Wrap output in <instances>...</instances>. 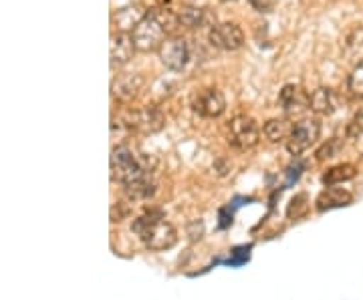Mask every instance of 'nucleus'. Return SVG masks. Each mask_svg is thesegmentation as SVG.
<instances>
[{
  "mask_svg": "<svg viewBox=\"0 0 363 300\" xmlns=\"http://www.w3.org/2000/svg\"><path fill=\"white\" fill-rule=\"evenodd\" d=\"M131 230L140 236L145 248L154 250V252L169 250L178 242L176 228L166 220V216L160 209H150L140 218H135Z\"/></svg>",
  "mask_w": 363,
  "mask_h": 300,
  "instance_id": "obj_1",
  "label": "nucleus"
},
{
  "mask_svg": "<svg viewBox=\"0 0 363 300\" xmlns=\"http://www.w3.org/2000/svg\"><path fill=\"white\" fill-rule=\"evenodd\" d=\"M111 180L119 182L125 188H131L135 183L143 182L152 178V171L143 166L142 161L135 157L128 145H117L111 149Z\"/></svg>",
  "mask_w": 363,
  "mask_h": 300,
  "instance_id": "obj_2",
  "label": "nucleus"
},
{
  "mask_svg": "<svg viewBox=\"0 0 363 300\" xmlns=\"http://www.w3.org/2000/svg\"><path fill=\"white\" fill-rule=\"evenodd\" d=\"M166 28L160 23V18L156 16L154 11H150L147 16L143 18L140 25L135 26V30L131 33L133 42H135V49L143 52L157 51L162 47V42L166 40Z\"/></svg>",
  "mask_w": 363,
  "mask_h": 300,
  "instance_id": "obj_3",
  "label": "nucleus"
},
{
  "mask_svg": "<svg viewBox=\"0 0 363 300\" xmlns=\"http://www.w3.org/2000/svg\"><path fill=\"white\" fill-rule=\"evenodd\" d=\"M260 142V129L257 125V121L248 115H234L228 123V144L240 149V151H247L257 147Z\"/></svg>",
  "mask_w": 363,
  "mask_h": 300,
  "instance_id": "obj_4",
  "label": "nucleus"
},
{
  "mask_svg": "<svg viewBox=\"0 0 363 300\" xmlns=\"http://www.w3.org/2000/svg\"><path fill=\"white\" fill-rule=\"evenodd\" d=\"M319 133H321V125L317 119H301L291 129V135L286 139V151L295 157L305 154L319 139Z\"/></svg>",
  "mask_w": 363,
  "mask_h": 300,
  "instance_id": "obj_5",
  "label": "nucleus"
},
{
  "mask_svg": "<svg viewBox=\"0 0 363 300\" xmlns=\"http://www.w3.org/2000/svg\"><path fill=\"white\" fill-rule=\"evenodd\" d=\"M160 61L168 67L169 71H182L190 61V49L188 42L182 37H168L157 49Z\"/></svg>",
  "mask_w": 363,
  "mask_h": 300,
  "instance_id": "obj_6",
  "label": "nucleus"
},
{
  "mask_svg": "<svg viewBox=\"0 0 363 300\" xmlns=\"http://www.w3.org/2000/svg\"><path fill=\"white\" fill-rule=\"evenodd\" d=\"M208 39L216 49L238 51L245 45V33L236 23H220V25H214L210 28Z\"/></svg>",
  "mask_w": 363,
  "mask_h": 300,
  "instance_id": "obj_7",
  "label": "nucleus"
},
{
  "mask_svg": "<svg viewBox=\"0 0 363 300\" xmlns=\"http://www.w3.org/2000/svg\"><path fill=\"white\" fill-rule=\"evenodd\" d=\"M194 111L198 115L208 119L220 117L222 113L226 111V99H224L220 89L210 87V89L198 93L194 99Z\"/></svg>",
  "mask_w": 363,
  "mask_h": 300,
  "instance_id": "obj_8",
  "label": "nucleus"
},
{
  "mask_svg": "<svg viewBox=\"0 0 363 300\" xmlns=\"http://www.w3.org/2000/svg\"><path fill=\"white\" fill-rule=\"evenodd\" d=\"M311 95L303 91L298 85H285L279 95V105L283 107L286 117H301L309 109Z\"/></svg>",
  "mask_w": 363,
  "mask_h": 300,
  "instance_id": "obj_9",
  "label": "nucleus"
},
{
  "mask_svg": "<svg viewBox=\"0 0 363 300\" xmlns=\"http://www.w3.org/2000/svg\"><path fill=\"white\" fill-rule=\"evenodd\" d=\"M166 119L164 113L157 109V107H142V109H135L131 111L130 117H128V127L131 129L143 131V133H156L164 127Z\"/></svg>",
  "mask_w": 363,
  "mask_h": 300,
  "instance_id": "obj_10",
  "label": "nucleus"
},
{
  "mask_svg": "<svg viewBox=\"0 0 363 300\" xmlns=\"http://www.w3.org/2000/svg\"><path fill=\"white\" fill-rule=\"evenodd\" d=\"M341 51L351 65H362L363 63V25H353L343 35L341 40Z\"/></svg>",
  "mask_w": 363,
  "mask_h": 300,
  "instance_id": "obj_11",
  "label": "nucleus"
},
{
  "mask_svg": "<svg viewBox=\"0 0 363 300\" xmlns=\"http://www.w3.org/2000/svg\"><path fill=\"white\" fill-rule=\"evenodd\" d=\"M135 52V42L130 33H113L111 35V45H109V54H111V65L119 67L130 63Z\"/></svg>",
  "mask_w": 363,
  "mask_h": 300,
  "instance_id": "obj_12",
  "label": "nucleus"
},
{
  "mask_svg": "<svg viewBox=\"0 0 363 300\" xmlns=\"http://www.w3.org/2000/svg\"><path fill=\"white\" fill-rule=\"evenodd\" d=\"M150 11L143 8V4H130L123 6L113 14V25L117 26V33H133L135 26L142 23Z\"/></svg>",
  "mask_w": 363,
  "mask_h": 300,
  "instance_id": "obj_13",
  "label": "nucleus"
},
{
  "mask_svg": "<svg viewBox=\"0 0 363 300\" xmlns=\"http://www.w3.org/2000/svg\"><path fill=\"white\" fill-rule=\"evenodd\" d=\"M337 93L333 89H327V87H319L311 93V99H309V109L317 115H331L337 111Z\"/></svg>",
  "mask_w": 363,
  "mask_h": 300,
  "instance_id": "obj_14",
  "label": "nucleus"
},
{
  "mask_svg": "<svg viewBox=\"0 0 363 300\" xmlns=\"http://www.w3.org/2000/svg\"><path fill=\"white\" fill-rule=\"evenodd\" d=\"M353 202V196H351L347 190L343 188H327L323 190L319 197H317V209L319 212H325V209H335V208H343V206H350Z\"/></svg>",
  "mask_w": 363,
  "mask_h": 300,
  "instance_id": "obj_15",
  "label": "nucleus"
},
{
  "mask_svg": "<svg viewBox=\"0 0 363 300\" xmlns=\"http://www.w3.org/2000/svg\"><path fill=\"white\" fill-rule=\"evenodd\" d=\"M143 87V79L140 75H133V73H128L123 77H119L113 83V95L121 101H131L138 97V93L142 91Z\"/></svg>",
  "mask_w": 363,
  "mask_h": 300,
  "instance_id": "obj_16",
  "label": "nucleus"
},
{
  "mask_svg": "<svg viewBox=\"0 0 363 300\" xmlns=\"http://www.w3.org/2000/svg\"><path fill=\"white\" fill-rule=\"evenodd\" d=\"M357 175V170H355V166H351V163H339L335 168H331V170H327L323 173V183L327 188H333V185H339V183L343 182H350Z\"/></svg>",
  "mask_w": 363,
  "mask_h": 300,
  "instance_id": "obj_17",
  "label": "nucleus"
},
{
  "mask_svg": "<svg viewBox=\"0 0 363 300\" xmlns=\"http://www.w3.org/2000/svg\"><path fill=\"white\" fill-rule=\"evenodd\" d=\"M180 14V23L188 28H202L208 26V23L212 21L206 8H198V6H186Z\"/></svg>",
  "mask_w": 363,
  "mask_h": 300,
  "instance_id": "obj_18",
  "label": "nucleus"
},
{
  "mask_svg": "<svg viewBox=\"0 0 363 300\" xmlns=\"http://www.w3.org/2000/svg\"><path fill=\"white\" fill-rule=\"evenodd\" d=\"M291 129H293V127L289 125L286 119H271V121H267V125H264V135H267L269 142L279 144V142H283V139H289Z\"/></svg>",
  "mask_w": 363,
  "mask_h": 300,
  "instance_id": "obj_19",
  "label": "nucleus"
},
{
  "mask_svg": "<svg viewBox=\"0 0 363 300\" xmlns=\"http://www.w3.org/2000/svg\"><path fill=\"white\" fill-rule=\"evenodd\" d=\"M307 209H309V197H307V194H297L289 202L286 216H289V220H298V218H303L307 214Z\"/></svg>",
  "mask_w": 363,
  "mask_h": 300,
  "instance_id": "obj_20",
  "label": "nucleus"
},
{
  "mask_svg": "<svg viewBox=\"0 0 363 300\" xmlns=\"http://www.w3.org/2000/svg\"><path fill=\"white\" fill-rule=\"evenodd\" d=\"M339 149H341V142H339L337 137L335 139H329L323 147L317 149V161H325V159L335 157L339 154Z\"/></svg>",
  "mask_w": 363,
  "mask_h": 300,
  "instance_id": "obj_21",
  "label": "nucleus"
},
{
  "mask_svg": "<svg viewBox=\"0 0 363 300\" xmlns=\"http://www.w3.org/2000/svg\"><path fill=\"white\" fill-rule=\"evenodd\" d=\"M350 91L355 97L363 99V63L353 69V73L350 75Z\"/></svg>",
  "mask_w": 363,
  "mask_h": 300,
  "instance_id": "obj_22",
  "label": "nucleus"
},
{
  "mask_svg": "<svg viewBox=\"0 0 363 300\" xmlns=\"http://www.w3.org/2000/svg\"><path fill=\"white\" fill-rule=\"evenodd\" d=\"M248 2H250V6H252L255 11H259V13H271L272 6H274L272 0H248Z\"/></svg>",
  "mask_w": 363,
  "mask_h": 300,
  "instance_id": "obj_23",
  "label": "nucleus"
},
{
  "mask_svg": "<svg viewBox=\"0 0 363 300\" xmlns=\"http://www.w3.org/2000/svg\"><path fill=\"white\" fill-rule=\"evenodd\" d=\"M351 133H363V109L357 111L353 121H351Z\"/></svg>",
  "mask_w": 363,
  "mask_h": 300,
  "instance_id": "obj_24",
  "label": "nucleus"
},
{
  "mask_svg": "<svg viewBox=\"0 0 363 300\" xmlns=\"http://www.w3.org/2000/svg\"><path fill=\"white\" fill-rule=\"evenodd\" d=\"M182 2H186L188 6H198V8H204V6H202V0H182Z\"/></svg>",
  "mask_w": 363,
  "mask_h": 300,
  "instance_id": "obj_25",
  "label": "nucleus"
},
{
  "mask_svg": "<svg viewBox=\"0 0 363 300\" xmlns=\"http://www.w3.org/2000/svg\"><path fill=\"white\" fill-rule=\"evenodd\" d=\"M220 2H236V0H220Z\"/></svg>",
  "mask_w": 363,
  "mask_h": 300,
  "instance_id": "obj_26",
  "label": "nucleus"
}]
</instances>
